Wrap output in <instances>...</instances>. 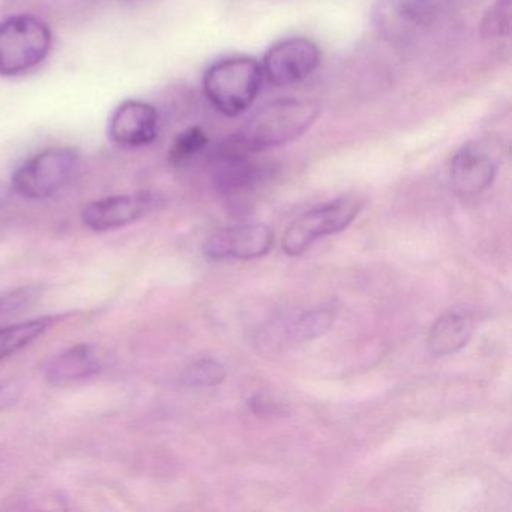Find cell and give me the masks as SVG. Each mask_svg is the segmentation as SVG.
I'll return each instance as SVG.
<instances>
[{
	"label": "cell",
	"instance_id": "cell-14",
	"mask_svg": "<svg viewBox=\"0 0 512 512\" xmlns=\"http://www.w3.org/2000/svg\"><path fill=\"white\" fill-rule=\"evenodd\" d=\"M473 320L461 311H449L440 316L428 331L427 347L434 356H448L469 343Z\"/></svg>",
	"mask_w": 512,
	"mask_h": 512
},
{
	"label": "cell",
	"instance_id": "cell-1",
	"mask_svg": "<svg viewBox=\"0 0 512 512\" xmlns=\"http://www.w3.org/2000/svg\"><path fill=\"white\" fill-rule=\"evenodd\" d=\"M322 115V103L314 98H283L257 110L227 145L247 154H259L289 145L304 136Z\"/></svg>",
	"mask_w": 512,
	"mask_h": 512
},
{
	"label": "cell",
	"instance_id": "cell-20",
	"mask_svg": "<svg viewBox=\"0 0 512 512\" xmlns=\"http://www.w3.org/2000/svg\"><path fill=\"white\" fill-rule=\"evenodd\" d=\"M41 295H43V289L40 286L20 287L0 295V320L19 316L23 311L29 310Z\"/></svg>",
	"mask_w": 512,
	"mask_h": 512
},
{
	"label": "cell",
	"instance_id": "cell-21",
	"mask_svg": "<svg viewBox=\"0 0 512 512\" xmlns=\"http://www.w3.org/2000/svg\"><path fill=\"white\" fill-rule=\"evenodd\" d=\"M14 400V388L11 385H0V409H4Z\"/></svg>",
	"mask_w": 512,
	"mask_h": 512
},
{
	"label": "cell",
	"instance_id": "cell-5",
	"mask_svg": "<svg viewBox=\"0 0 512 512\" xmlns=\"http://www.w3.org/2000/svg\"><path fill=\"white\" fill-rule=\"evenodd\" d=\"M361 209V200L347 196L305 212L284 232V253L290 257L302 256L317 239L334 235L349 227Z\"/></svg>",
	"mask_w": 512,
	"mask_h": 512
},
{
	"label": "cell",
	"instance_id": "cell-6",
	"mask_svg": "<svg viewBox=\"0 0 512 512\" xmlns=\"http://www.w3.org/2000/svg\"><path fill=\"white\" fill-rule=\"evenodd\" d=\"M445 0H376L373 25L379 35L404 43L421 34L439 16Z\"/></svg>",
	"mask_w": 512,
	"mask_h": 512
},
{
	"label": "cell",
	"instance_id": "cell-8",
	"mask_svg": "<svg viewBox=\"0 0 512 512\" xmlns=\"http://www.w3.org/2000/svg\"><path fill=\"white\" fill-rule=\"evenodd\" d=\"M158 197L152 193L118 194L85 206L82 221L94 232H110L136 223L157 208Z\"/></svg>",
	"mask_w": 512,
	"mask_h": 512
},
{
	"label": "cell",
	"instance_id": "cell-19",
	"mask_svg": "<svg viewBox=\"0 0 512 512\" xmlns=\"http://www.w3.org/2000/svg\"><path fill=\"white\" fill-rule=\"evenodd\" d=\"M511 31V0H496L487 11L481 25L485 40H500L509 37Z\"/></svg>",
	"mask_w": 512,
	"mask_h": 512
},
{
	"label": "cell",
	"instance_id": "cell-15",
	"mask_svg": "<svg viewBox=\"0 0 512 512\" xmlns=\"http://www.w3.org/2000/svg\"><path fill=\"white\" fill-rule=\"evenodd\" d=\"M59 319H61L59 316H46L28 320V322L0 326V361L16 355L29 344L43 337Z\"/></svg>",
	"mask_w": 512,
	"mask_h": 512
},
{
	"label": "cell",
	"instance_id": "cell-3",
	"mask_svg": "<svg viewBox=\"0 0 512 512\" xmlns=\"http://www.w3.org/2000/svg\"><path fill=\"white\" fill-rule=\"evenodd\" d=\"M49 25L31 14L0 23V76L14 77L43 64L52 50Z\"/></svg>",
	"mask_w": 512,
	"mask_h": 512
},
{
	"label": "cell",
	"instance_id": "cell-17",
	"mask_svg": "<svg viewBox=\"0 0 512 512\" xmlns=\"http://www.w3.org/2000/svg\"><path fill=\"white\" fill-rule=\"evenodd\" d=\"M209 139L200 127H190L182 131L169 151V161L172 166L182 167L191 163L208 148Z\"/></svg>",
	"mask_w": 512,
	"mask_h": 512
},
{
	"label": "cell",
	"instance_id": "cell-9",
	"mask_svg": "<svg viewBox=\"0 0 512 512\" xmlns=\"http://www.w3.org/2000/svg\"><path fill=\"white\" fill-rule=\"evenodd\" d=\"M274 245V232L265 224H242L217 230L205 242L206 256L214 260H251L266 256Z\"/></svg>",
	"mask_w": 512,
	"mask_h": 512
},
{
	"label": "cell",
	"instance_id": "cell-2",
	"mask_svg": "<svg viewBox=\"0 0 512 512\" xmlns=\"http://www.w3.org/2000/svg\"><path fill=\"white\" fill-rule=\"evenodd\" d=\"M263 71L253 58H226L215 62L203 76V92L211 106L227 118L244 115L262 89Z\"/></svg>",
	"mask_w": 512,
	"mask_h": 512
},
{
	"label": "cell",
	"instance_id": "cell-12",
	"mask_svg": "<svg viewBox=\"0 0 512 512\" xmlns=\"http://www.w3.org/2000/svg\"><path fill=\"white\" fill-rule=\"evenodd\" d=\"M254 154L239 151L224 143L218 152L215 185L221 196L230 202L247 199L262 184L265 167L253 160Z\"/></svg>",
	"mask_w": 512,
	"mask_h": 512
},
{
	"label": "cell",
	"instance_id": "cell-13",
	"mask_svg": "<svg viewBox=\"0 0 512 512\" xmlns=\"http://www.w3.org/2000/svg\"><path fill=\"white\" fill-rule=\"evenodd\" d=\"M101 368L103 358L97 347L83 343L50 359L46 367V377L52 385L62 386L89 379L100 373Z\"/></svg>",
	"mask_w": 512,
	"mask_h": 512
},
{
	"label": "cell",
	"instance_id": "cell-11",
	"mask_svg": "<svg viewBox=\"0 0 512 512\" xmlns=\"http://www.w3.org/2000/svg\"><path fill=\"white\" fill-rule=\"evenodd\" d=\"M160 118L152 104L127 100L110 116L109 137L116 146L139 149L151 145L158 137Z\"/></svg>",
	"mask_w": 512,
	"mask_h": 512
},
{
	"label": "cell",
	"instance_id": "cell-16",
	"mask_svg": "<svg viewBox=\"0 0 512 512\" xmlns=\"http://www.w3.org/2000/svg\"><path fill=\"white\" fill-rule=\"evenodd\" d=\"M334 322V313L329 308H317L310 313L302 314L293 320L287 331V338L292 343H304L326 334Z\"/></svg>",
	"mask_w": 512,
	"mask_h": 512
},
{
	"label": "cell",
	"instance_id": "cell-4",
	"mask_svg": "<svg viewBox=\"0 0 512 512\" xmlns=\"http://www.w3.org/2000/svg\"><path fill=\"white\" fill-rule=\"evenodd\" d=\"M80 167V155L68 146L44 149L13 175V190L26 199L43 200L67 187Z\"/></svg>",
	"mask_w": 512,
	"mask_h": 512
},
{
	"label": "cell",
	"instance_id": "cell-18",
	"mask_svg": "<svg viewBox=\"0 0 512 512\" xmlns=\"http://www.w3.org/2000/svg\"><path fill=\"white\" fill-rule=\"evenodd\" d=\"M224 379L226 368L214 359H200L181 374V383L188 388H211L223 383Z\"/></svg>",
	"mask_w": 512,
	"mask_h": 512
},
{
	"label": "cell",
	"instance_id": "cell-10",
	"mask_svg": "<svg viewBox=\"0 0 512 512\" xmlns=\"http://www.w3.org/2000/svg\"><path fill=\"white\" fill-rule=\"evenodd\" d=\"M497 158L488 139L466 143L451 161L452 187L463 196H475L496 178Z\"/></svg>",
	"mask_w": 512,
	"mask_h": 512
},
{
	"label": "cell",
	"instance_id": "cell-7",
	"mask_svg": "<svg viewBox=\"0 0 512 512\" xmlns=\"http://www.w3.org/2000/svg\"><path fill=\"white\" fill-rule=\"evenodd\" d=\"M322 53L314 41L304 37L286 38L269 47L263 56V77L275 88L298 85L319 68Z\"/></svg>",
	"mask_w": 512,
	"mask_h": 512
},
{
	"label": "cell",
	"instance_id": "cell-22",
	"mask_svg": "<svg viewBox=\"0 0 512 512\" xmlns=\"http://www.w3.org/2000/svg\"><path fill=\"white\" fill-rule=\"evenodd\" d=\"M8 199V188L0 185V206L4 205Z\"/></svg>",
	"mask_w": 512,
	"mask_h": 512
}]
</instances>
